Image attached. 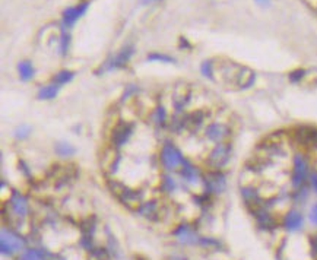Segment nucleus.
I'll return each instance as SVG.
<instances>
[{"instance_id": "bb28decb", "label": "nucleus", "mask_w": 317, "mask_h": 260, "mask_svg": "<svg viewBox=\"0 0 317 260\" xmlns=\"http://www.w3.org/2000/svg\"><path fill=\"white\" fill-rule=\"evenodd\" d=\"M148 60H158V62H167V63H171V62H174V58H171V57L166 56V54H158V53H155V54H150L148 56Z\"/></svg>"}, {"instance_id": "412c9836", "label": "nucleus", "mask_w": 317, "mask_h": 260, "mask_svg": "<svg viewBox=\"0 0 317 260\" xmlns=\"http://www.w3.org/2000/svg\"><path fill=\"white\" fill-rule=\"evenodd\" d=\"M56 150L57 154L62 155V156H68V155L75 154V148L70 144H68V142H58L56 145Z\"/></svg>"}, {"instance_id": "2eb2a0df", "label": "nucleus", "mask_w": 317, "mask_h": 260, "mask_svg": "<svg viewBox=\"0 0 317 260\" xmlns=\"http://www.w3.org/2000/svg\"><path fill=\"white\" fill-rule=\"evenodd\" d=\"M118 196H120V199H122L124 204H128L129 206H134V204H138L140 202V194H139L138 192L132 190V188L123 187L122 192H118Z\"/></svg>"}, {"instance_id": "a211bd4d", "label": "nucleus", "mask_w": 317, "mask_h": 260, "mask_svg": "<svg viewBox=\"0 0 317 260\" xmlns=\"http://www.w3.org/2000/svg\"><path fill=\"white\" fill-rule=\"evenodd\" d=\"M150 120L156 126H164V123L167 122V110L162 106L156 107L154 110V112H152V116H150Z\"/></svg>"}, {"instance_id": "9d476101", "label": "nucleus", "mask_w": 317, "mask_h": 260, "mask_svg": "<svg viewBox=\"0 0 317 260\" xmlns=\"http://www.w3.org/2000/svg\"><path fill=\"white\" fill-rule=\"evenodd\" d=\"M205 184L210 193H221V192H224V188L226 187V180H225L222 174L212 172L205 178Z\"/></svg>"}, {"instance_id": "dca6fc26", "label": "nucleus", "mask_w": 317, "mask_h": 260, "mask_svg": "<svg viewBox=\"0 0 317 260\" xmlns=\"http://www.w3.org/2000/svg\"><path fill=\"white\" fill-rule=\"evenodd\" d=\"M139 212L150 220H156L160 215V204L156 202H145L139 208Z\"/></svg>"}, {"instance_id": "cd10ccee", "label": "nucleus", "mask_w": 317, "mask_h": 260, "mask_svg": "<svg viewBox=\"0 0 317 260\" xmlns=\"http://www.w3.org/2000/svg\"><path fill=\"white\" fill-rule=\"evenodd\" d=\"M304 74H306V70H302V69H301V70H294L292 74H290V79H291L292 82L297 84V82H300V80L304 78Z\"/></svg>"}, {"instance_id": "aec40b11", "label": "nucleus", "mask_w": 317, "mask_h": 260, "mask_svg": "<svg viewBox=\"0 0 317 260\" xmlns=\"http://www.w3.org/2000/svg\"><path fill=\"white\" fill-rule=\"evenodd\" d=\"M19 74H20V78L24 79V80H30L32 76H34V66L30 63V62H22V63H19Z\"/></svg>"}, {"instance_id": "f03ea898", "label": "nucleus", "mask_w": 317, "mask_h": 260, "mask_svg": "<svg viewBox=\"0 0 317 260\" xmlns=\"http://www.w3.org/2000/svg\"><path fill=\"white\" fill-rule=\"evenodd\" d=\"M308 177H310V162L307 161L304 154L297 152L292 158V171H291V183L294 188L304 186Z\"/></svg>"}, {"instance_id": "9b49d317", "label": "nucleus", "mask_w": 317, "mask_h": 260, "mask_svg": "<svg viewBox=\"0 0 317 260\" xmlns=\"http://www.w3.org/2000/svg\"><path fill=\"white\" fill-rule=\"evenodd\" d=\"M302 222H304V220L298 210H290L284 220V225L288 231H297L302 226Z\"/></svg>"}, {"instance_id": "473e14b6", "label": "nucleus", "mask_w": 317, "mask_h": 260, "mask_svg": "<svg viewBox=\"0 0 317 260\" xmlns=\"http://www.w3.org/2000/svg\"><path fill=\"white\" fill-rule=\"evenodd\" d=\"M154 2H156V0H142V3H144V4H148V3H154Z\"/></svg>"}, {"instance_id": "39448f33", "label": "nucleus", "mask_w": 317, "mask_h": 260, "mask_svg": "<svg viewBox=\"0 0 317 260\" xmlns=\"http://www.w3.org/2000/svg\"><path fill=\"white\" fill-rule=\"evenodd\" d=\"M161 161L167 170H174V168H177L184 162V158H183L182 152L172 144L167 142L161 150Z\"/></svg>"}, {"instance_id": "2f4dec72", "label": "nucleus", "mask_w": 317, "mask_h": 260, "mask_svg": "<svg viewBox=\"0 0 317 260\" xmlns=\"http://www.w3.org/2000/svg\"><path fill=\"white\" fill-rule=\"evenodd\" d=\"M256 3L260 4V6H269L270 4V0H256Z\"/></svg>"}, {"instance_id": "393cba45", "label": "nucleus", "mask_w": 317, "mask_h": 260, "mask_svg": "<svg viewBox=\"0 0 317 260\" xmlns=\"http://www.w3.org/2000/svg\"><path fill=\"white\" fill-rule=\"evenodd\" d=\"M162 188H164L166 192H168V193L176 192V188H177L176 180H174L172 177H170V176H164V178H162Z\"/></svg>"}, {"instance_id": "7c9ffc66", "label": "nucleus", "mask_w": 317, "mask_h": 260, "mask_svg": "<svg viewBox=\"0 0 317 260\" xmlns=\"http://www.w3.org/2000/svg\"><path fill=\"white\" fill-rule=\"evenodd\" d=\"M310 180H312V186H313V188L317 192V171L310 176Z\"/></svg>"}, {"instance_id": "0eeeda50", "label": "nucleus", "mask_w": 317, "mask_h": 260, "mask_svg": "<svg viewBox=\"0 0 317 260\" xmlns=\"http://www.w3.org/2000/svg\"><path fill=\"white\" fill-rule=\"evenodd\" d=\"M133 126L130 124H120L117 126L112 132V142L116 148H122L124 145H128L130 142L132 136H133Z\"/></svg>"}, {"instance_id": "423d86ee", "label": "nucleus", "mask_w": 317, "mask_h": 260, "mask_svg": "<svg viewBox=\"0 0 317 260\" xmlns=\"http://www.w3.org/2000/svg\"><path fill=\"white\" fill-rule=\"evenodd\" d=\"M20 248H22V240L18 236H15L14 232L8 230H3L2 231V253L6 256H10Z\"/></svg>"}, {"instance_id": "b1692460", "label": "nucleus", "mask_w": 317, "mask_h": 260, "mask_svg": "<svg viewBox=\"0 0 317 260\" xmlns=\"http://www.w3.org/2000/svg\"><path fill=\"white\" fill-rule=\"evenodd\" d=\"M22 260H46V258H44V254L40 250H37V248H30V250H26L24 253Z\"/></svg>"}, {"instance_id": "4be33fe9", "label": "nucleus", "mask_w": 317, "mask_h": 260, "mask_svg": "<svg viewBox=\"0 0 317 260\" xmlns=\"http://www.w3.org/2000/svg\"><path fill=\"white\" fill-rule=\"evenodd\" d=\"M74 79V74L72 72H69V70H62V72H58L56 74V78H54V84L56 85H64V84H68V82H70Z\"/></svg>"}, {"instance_id": "20e7f679", "label": "nucleus", "mask_w": 317, "mask_h": 260, "mask_svg": "<svg viewBox=\"0 0 317 260\" xmlns=\"http://www.w3.org/2000/svg\"><path fill=\"white\" fill-rule=\"evenodd\" d=\"M205 136L214 144L228 142L231 136V128L222 122H214L205 129Z\"/></svg>"}, {"instance_id": "f3484780", "label": "nucleus", "mask_w": 317, "mask_h": 260, "mask_svg": "<svg viewBox=\"0 0 317 260\" xmlns=\"http://www.w3.org/2000/svg\"><path fill=\"white\" fill-rule=\"evenodd\" d=\"M242 194L247 204H258L259 202V192L254 187H242Z\"/></svg>"}, {"instance_id": "4468645a", "label": "nucleus", "mask_w": 317, "mask_h": 260, "mask_svg": "<svg viewBox=\"0 0 317 260\" xmlns=\"http://www.w3.org/2000/svg\"><path fill=\"white\" fill-rule=\"evenodd\" d=\"M10 202H12V209H14V212L18 215L19 218H25L26 214H28V202H26V199H25L24 196L18 194V193H15V194L12 196Z\"/></svg>"}, {"instance_id": "ddd939ff", "label": "nucleus", "mask_w": 317, "mask_h": 260, "mask_svg": "<svg viewBox=\"0 0 317 260\" xmlns=\"http://www.w3.org/2000/svg\"><path fill=\"white\" fill-rule=\"evenodd\" d=\"M182 166H183L182 176H183V178L186 180L187 183H190V184H196V183H199V180H200L199 170L194 167L193 164H190L188 161H184Z\"/></svg>"}, {"instance_id": "6ab92c4d", "label": "nucleus", "mask_w": 317, "mask_h": 260, "mask_svg": "<svg viewBox=\"0 0 317 260\" xmlns=\"http://www.w3.org/2000/svg\"><path fill=\"white\" fill-rule=\"evenodd\" d=\"M57 92H58V85H56V84L47 85V86H44V88L40 90L38 98H40V100H52V98L56 96Z\"/></svg>"}, {"instance_id": "7ed1b4c3", "label": "nucleus", "mask_w": 317, "mask_h": 260, "mask_svg": "<svg viewBox=\"0 0 317 260\" xmlns=\"http://www.w3.org/2000/svg\"><path fill=\"white\" fill-rule=\"evenodd\" d=\"M231 144L230 142H221V144H215L214 149L209 152L206 162L209 164V167L215 168V170H221L224 168L230 160H231Z\"/></svg>"}, {"instance_id": "f257e3e1", "label": "nucleus", "mask_w": 317, "mask_h": 260, "mask_svg": "<svg viewBox=\"0 0 317 260\" xmlns=\"http://www.w3.org/2000/svg\"><path fill=\"white\" fill-rule=\"evenodd\" d=\"M216 74H221V82L230 90H247L254 84L256 79L250 69L232 62H222L221 72L214 70V76Z\"/></svg>"}, {"instance_id": "c756f323", "label": "nucleus", "mask_w": 317, "mask_h": 260, "mask_svg": "<svg viewBox=\"0 0 317 260\" xmlns=\"http://www.w3.org/2000/svg\"><path fill=\"white\" fill-rule=\"evenodd\" d=\"M310 220H312V222L316 224L317 225V204L313 206V209H312V214H310Z\"/></svg>"}, {"instance_id": "f8f14e48", "label": "nucleus", "mask_w": 317, "mask_h": 260, "mask_svg": "<svg viewBox=\"0 0 317 260\" xmlns=\"http://www.w3.org/2000/svg\"><path fill=\"white\" fill-rule=\"evenodd\" d=\"M176 237L183 242V244H194L198 242V236L194 234V231L187 226V225H180L177 230H176Z\"/></svg>"}, {"instance_id": "c85d7f7f", "label": "nucleus", "mask_w": 317, "mask_h": 260, "mask_svg": "<svg viewBox=\"0 0 317 260\" xmlns=\"http://www.w3.org/2000/svg\"><path fill=\"white\" fill-rule=\"evenodd\" d=\"M30 133H31V129H30V128L22 126V128H19V129L16 130V133H15V134H16V138H18V139H25Z\"/></svg>"}, {"instance_id": "1a4fd4ad", "label": "nucleus", "mask_w": 317, "mask_h": 260, "mask_svg": "<svg viewBox=\"0 0 317 260\" xmlns=\"http://www.w3.org/2000/svg\"><path fill=\"white\" fill-rule=\"evenodd\" d=\"M133 47L129 46V47H124L118 54L116 57H112V60H108V63L104 66V69L106 70H114V69H118V68H122V66H124L129 60H130L132 54H133Z\"/></svg>"}, {"instance_id": "6e6552de", "label": "nucleus", "mask_w": 317, "mask_h": 260, "mask_svg": "<svg viewBox=\"0 0 317 260\" xmlns=\"http://www.w3.org/2000/svg\"><path fill=\"white\" fill-rule=\"evenodd\" d=\"M88 8H90L88 3H80V4H78L75 8L66 9L64 14H63V26H64V28H66V26H68V28L74 26L76 20L85 15V12L88 10Z\"/></svg>"}, {"instance_id": "a878e982", "label": "nucleus", "mask_w": 317, "mask_h": 260, "mask_svg": "<svg viewBox=\"0 0 317 260\" xmlns=\"http://www.w3.org/2000/svg\"><path fill=\"white\" fill-rule=\"evenodd\" d=\"M69 42H70V36L69 34H66L64 31H63V34H62V37H60V53L64 56L66 53H68V50H69Z\"/></svg>"}, {"instance_id": "5701e85b", "label": "nucleus", "mask_w": 317, "mask_h": 260, "mask_svg": "<svg viewBox=\"0 0 317 260\" xmlns=\"http://www.w3.org/2000/svg\"><path fill=\"white\" fill-rule=\"evenodd\" d=\"M200 70H202V74L205 78L214 80V60H206V62H204L202 66H200Z\"/></svg>"}]
</instances>
